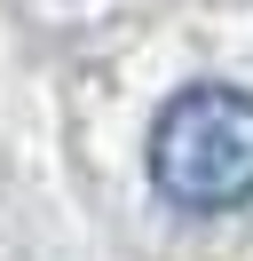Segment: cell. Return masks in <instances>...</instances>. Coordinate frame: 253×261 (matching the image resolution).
Instances as JSON below:
<instances>
[{
  "instance_id": "cell-1",
  "label": "cell",
  "mask_w": 253,
  "mask_h": 261,
  "mask_svg": "<svg viewBox=\"0 0 253 261\" xmlns=\"http://www.w3.org/2000/svg\"><path fill=\"white\" fill-rule=\"evenodd\" d=\"M150 182L182 214H230L253 198V95L245 87H174L150 119Z\"/></svg>"
}]
</instances>
